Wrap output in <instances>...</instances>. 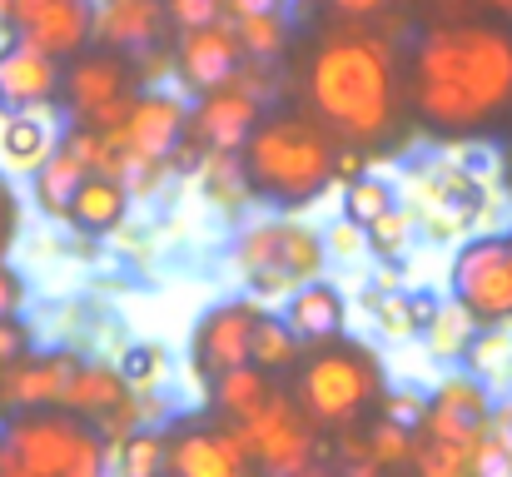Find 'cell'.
Segmentation results:
<instances>
[{
    "label": "cell",
    "mask_w": 512,
    "mask_h": 477,
    "mask_svg": "<svg viewBox=\"0 0 512 477\" xmlns=\"http://www.w3.org/2000/svg\"><path fill=\"white\" fill-rule=\"evenodd\" d=\"M408 468H413V477H473L468 473V448L443 443V438H428V433H413Z\"/></svg>",
    "instance_id": "31"
},
{
    "label": "cell",
    "mask_w": 512,
    "mask_h": 477,
    "mask_svg": "<svg viewBox=\"0 0 512 477\" xmlns=\"http://www.w3.org/2000/svg\"><path fill=\"white\" fill-rule=\"evenodd\" d=\"M448 294L478 328H512V234H473L453 249Z\"/></svg>",
    "instance_id": "7"
},
{
    "label": "cell",
    "mask_w": 512,
    "mask_h": 477,
    "mask_svg": "<svg viewBox=\"0 0 512 477\" xmlns=\"http://www.w3.org/2000/svg\"><path fill=\"white\" fill-rule=\"evenodd\" d=\"M463 358H468V368H473V373L483 378L488 368H498L503 358H512V338H508V328H478Z\"/></svg>",
    "instance_id": "35"
},
{
    "label": "cell",
    "mask_w": 512,
    "mask_h": 477,
    "mask_svg": "<svg viewBox=\"0 0 512 477\" xmlns=\"http://www.w3.org/2000/svg\"><path fill=\"white\" fill-rule=\"evenodd\" d=\"M334 10H339L343 20H373L383 5H393V0H329Z\"/></svg>",
    "instance_id": "44"
},
{
    "label": "cell",
    "mask_w": 512,
    "mask_h": 477,
    "mask_svg": "<svg viewBox=\"0 0 512 477\" xmlns=\"http://www.w3.org/2000/svg\"><path fill=\"white\" fill-rule=\"evenodd\" d=\"M30 353V328H25V318H0V363L10 368V363H20Z\"/></svg>",
    "instance_id": "41"
},
{
    "label": "cell",
    "mask_w": 512,
    "mask_h": 477,
    "mask_svg": "<svg viewBox=\"0 0 512 477\" xmlns=\"http://www.w3.org/2000/svg\"><path fill=\"white\" fill-rule=\"evenodd\" d=\"M165 368H170V353L160 343H130L125 358H120V373H125L130 388H155L165 378Z\"/></svg>",
    "instance_id": "34"
},
{
    "label": "cell",
    "mask_w": 512,
    "mask_h": 477,
    "mask_svg": "<svg viewBox=\"0 0 512 477\" xmlns=\"http://www.w3.org/2000/svg\"><path fill=\"white\" fill-rule=\"evenodd\" d=\"M0 373H5V363H0Z\"/></svg>",
    "instance_id": "51"
},
{
    "label": "cell",
    "mask_w": 512,
    "mask_h": 477,
    "mask_svg": "<svg viewBox=\"0 0 512 477\" xmlns=\"http://www.w3.org/2000/svg\"><path fill=\"white\" fill-rule=\"evenodd\" d=\"M259 95H264V80H254L249 65H239L229 85L204 90V95L194 100L184 145H194V150H204V155H239L244 140H249V130H254L259 115H264ZM184 145H179V150H184Z\"/></svg>",
    "instance_id": "9"
},
{
    "label": "cell",
    "mask_w": 512,
    "mask_h": 477,
    "mask_svg": "<svg viewBox=\"0 0 512 477\" xmlns=\"http://www.w3.org/2000/svg\"><path fill=\"white\" fill-rule=\"evenodd\" d=\"M165 25V0H95V40L110 50H150Z\"/></svg>",
    "instance_id": "18"
},
{
    "label": "cell",
    "mask_w": 512,
    "mask_h": 477,
    "mask_svg": "<svg viewBox=\"0 0 512 477\" xmlns=\"http://www.w3.org/2000/svg\"><path fill=\"white\" fill-rule=\"evenodd\" d=\"M229 15H254V10H284V0H224Z\"/></svg>",
    "instance_id": "46"
},
{
    "label": "cell",
    "mask_w": 512,
    "mask_h": 477,
    "mask_svg": "<svg viewBox=\"0 0 512 477\" xmlns=\"http://www.w3.org/2000/svg\"><path fill=\"white\" fill-rule=\"evenodd\" d=\"M204 388H209V408H214L219 418H229V423H249V418L274 398V373H264L259 363H239V368L209 378Z\"/></svg>",
    "instance_id": "22"
},
{
    "label": "cell",
    "mask_w": 512,
    "mask_h": 477,
    "mask_svg": "<svg viewBox=\"0 0 512 477\" xmlns=\"http://www.w3.org/2000/svg\"><path fill=\"white\" fill-rule=\"evenodd\" d=\"M358 174H368V159L358 155V150H343L339 145V159H334V179L348 184V179H358Z\"/></svg>",
    "instance_id": "45"
},
{
    "label": "cell",
    "mask_w": 512,
    "mask_h": 477,
    "mask_svg": "<svg viewBox=\"0 0 512 477\" xmlns=\"http://www.w3.org/2000/svg\"><path fill=\"white\" fill-rule=\"evenodd\" d=\"M244 428V443H249V458L264 477H279V473H294L304 463H319V443L324 433L294 408V398L284 388H274V398L249 418L239 423Z\"/></svg>",
    "instance_id": "10"
},
{
    "label": "cell",
    "mask_w": 512,
    "mask_h": 477,
    "mask_svg": "<svg viewBox=\"0 0 512 477\" xmlns=\"http://www.w3.org/2000/svg\"><path fill=\"white\" fill-rule=\"evenodd\" d=\"M115 473L120 477H160L165 473V428H135L120 438L115 453Z\"/></svg>",
    "instance_id": "30"
},
{
    "label": "cell",
    "mask_w": 512,
    "mask_h": 477,
    "mask_svg": "<svg viewBox=\"0 0 512 477\" xmlns=\"http://www.w3.org/2000/svg\"><path fill=\"white\" fill-rule=\"evenodd\" d=\"M363 244L378 254V259H398V254H408V244H413V219H408V209H388V214H378L368 229H363Z\"/></svg>",
    "instance_id": "33"
},
{
    "label": "cell",
    "mask_w": 512,
    "mask_h": 477,
    "mask_svg": "<svg viewBox=\"0 0 512 477\" xmlns=\"http://www.w3.org/2000/svg\"><path fill=\"white\" fill-rule=\"evenodd\" d=\"M229 25H234V35H239L244 60H274V55H284V45H289V15H284V10L234 15Z\"/></svg>",
    "instance_id": "27"
},
{
    "label": "cell",
    "mask_w": 512,
    "mask_h": 477,
    "mask_svg": "<svg viewBox=\"0 0 512 477\" xmlns=\"http://www.w3.org/2000/svg\"><path fill=\"white\" fill-rule=\"evenodd\" d=\"M368 304H373L378 328H383L388 338H408V333H413V323H408V299H403V294H388V299H383V294H373Z\"/></svg>",
    "instance_id": "38"
},
{
    "label": "cell",
    "mask_w": 512,
    "mask_h": 477,
    "mask_svg": "<svg viewBox=\"0 0 512 477\" xmlns=\"http://www.w3.org/2000/svg\"><path fill=\"white\" fill-rule=\"evenodd\" d=\"M10 5H15V0H0V20H5V25H10Z\"/></svg>",
    "instance_id": "50"
},
{
    "label": "cell",
    "mask_w": 512,
    "mask_h": 477,
    "mask_svg": "<svg viewBox=\"0 0 512 477\" xmlns=\"http://www.w3.org/2000/svg\"><path fill=\"white\" fill-rule=\"evenodd\" d=\"M473 477H512V403H493L473 453H468Z\"/></svg>",
    "instance_id": "26"
},
{
    "label": "cell",
    "mask_w": 512,
    "mask_h": 477,
    "mask_svg": "<svg viewBox=\"0 0 512 477\" xmlns=\"http://www.w3.org/2000/svg\"><path fill=\"white\" fill-rule=\"evenodd\" d=\"M259 304L254 299H229V304H214L209 314L199 318L194 328V343H189V358H194V373L209 383L239 363H249V338H254V323H259Z\"/></svg>",
    "instance_id": "15"
},
{
    "label": "cell",
    "mask_w": 512,
    "mask_h": 477,
    "mask_svg": "<svg viewBox=\"0 0 512 477\" xmlns=\"http://www.w3.org/2000/svg\"><path fill=\"white\" fill-rule=\"evenodd\" d=\"M10 35L65 65L95 40V0H15Z\"/></svg>",
    "instance_id": "12"
},
{
    "label": "cell",
    "mask_w": 512,
    "mask_h": 477,
    "mask_svg": "<svg viewBox=\"0 0 512 477\" xmlns=\"http://www.w3.org/2000/svg\"><path fill=\"white\" fill-rule=\"evenodd\" d=\"M105 438L70 408H15L0 418V477H105Z\"/></svg>",
    "instance_id": "5"
},
{
    "label": "cell",
    "mask_w": 512,
    "mask_h": 477,
    "mask_svg": "<svg viewBox=\"0 0 512 477\" xmlns=\"http://www.w3.org/2000/svg\"><path fill=\"white\" fill-rule=\"evenodd\" d=\"M334 159H339V140L309 110H274L259 115V125L249 130L239 150V174L249 199L279 214H299L329 194Z\"/></svg>",
    "instance_id": "3"
},
{
    "label": "cell",
    "mask_w": 512,
    "mask_h": 477,
    "mask_svg": "<svg viewBox=\"0 0 512 477\" xmlns=\"http://www.w3.org/2000/svg\"><path fill=\"white\" fill-rule=\"evenodd\" d=\"M423 393H413V388H383V398H378V413L383 418H393V423H408V428H418V418H423Z\"/></svg>",
    "instance_id": "37"
},
{
    "label": "cell",
    "mask_w": 512,
    "mask_h": 477,
    "mask_svg": "<svg viewBox=\"0 0 512 477\" xmlns=\"http://www.w3.org/2000/svg\"><path fill=\"white\" fill-rule=\"evenodd\" d=\"M239 65H244V50H239V35H234L229 20H214V25H199V30H179V40L170 50L174 80L189 95L229 85Z\"/></svg>",
    "instance_id": "13"
},
{
    "label": "cell",
    "mask_w": 512,
    "mask_h": 477,
    "mask_svg": "<svg viewBox=\"0 0 512 477\" xmlns=\"http://www.w3.org/2000/svg\"><path fill=\"white\" fill-rule=\"evenodd\" d=\"M473 333H478V323L463 314L458 304H438L433 323L423 328L428 348H433V353H443V358H463V353H468V343H473Z\"/></svg>",
    "instance_id": "32"
},
{
    "label": "cell",
    "mask_w": 512,
    "mask_h": 477,
    "mask_svg": "<svg viewBox=\"0 0 512 477\" xmlns=\"http://www.w3.org/2000/svg\"><path fill=\"white\" fill-rule=\"evenodd\" d=\"M15 234H20V194H15V184L0 174V259L10 254Z\"/></svg>",
    "instance_id": "40"
},
{
    "label": "cell",
    "mask_w": 512,
    "mask_h": 477,
    "mask_svg": "<svg viewBox=\"0 0 512 477\" xmlns=\"http://www.w3.org/2000/svg\"><path fill=\"white\" fill-rule=\"evenodd\" d=\"M289 398L294 408L329 438H339L348 428H358L368 413H378V398H383V363L368 343L358 338H324V343H309V353L289 368Z\"/></svg>",
    "instance_id": "4"
},
{
    "label": "cell",
    "mask_w": 512,
    "mask_h": 477,
    "mask_svg": "<svg viewBox=\"0 0 512 477\" xmlns=\"http://www.w3.org/2000/svg\"><path fill=\"white\" fill-rule=\"evenodd\" d=\"M413 115L433 135H478L512 110V25L443 20L428 25L408 60Z\"/></svg>",
    "instance_id": "1"
},
{
    "label": "cell",
    "mask_w": 512,
    "mask_h": 477,
    "mask_svg": "<svg viewBox=\"0 0 512 477\" xmlns=\"http://www.w3.org/2000/svg\"><path fill=\"white\" fill-rule=\"evenodd\" d=\"M165 20L174 30H199L224 20V0H165Z\"/></svg>",
    "instance_id": "36"
},
{
    "label": "cell",
    "mask_w": 512,
    "mask_h": 477,
    "mask_svg": "<svg viewBox=\"0 0 512 477\" xmlns=\"http://www.w3.org/2000/svg\"><path fill=\"white\" fill-rule=\"evenodd\" d=\"M324 249H329V259H358L368 244H363V229H358V224L334 219V224L324 229Z\"/></svg>",
    "instance_id": "39"
},
{
    "label": "cell",
    "mask_w": 512,
    "mask_h": 477,
    "mask_svg": "<svg viewBox=\"0 0 512 477\" xmlns=\"http://www.w3.org/2000/svg\"><path fill=\"white\" fill-rule=\"evenodd\" d=\"M393 204H398V189H393L388 179H378V174H358V179L343 184L339 219L358 224V229H368V224H373L378 214H388Z\"/></svg>",
    "instance_id": "29"
},
{
    "label": "cell",
    "mask_w": 512,
    "mask_h": 477,
    "mask_svg": "<svg viewBox=\"0 0 512 477\" xmlns=\"http://www.w3.org/2000/svg\"><path fill=\"white\" fill-rule=\"evenodd\" d=\"M120 403H130V383L110 363H80L70 373V383H65V398H60V408H70V413H80L90 423L110 418Z\"/></svg>",
    "instance_id": "21"
},
{
    "label": "cell",
    "mask_w": 512,
    "mask_h": 477,
    "mask_svg": "<svg viewBox=\"0 0 512 477\" xmlns=\"http://www.w3.org/2000/svg\"><path fill=\"white\" fill-rule=\"evenodd\" d=\"M403 299H408V323H413V333H423V328L433 323V314H438V299L423 294V289H413V294H403Z\"/></svg>",
    "instance_id": "43"
},
{
    "label": "cell",
    "mask_w": 512,
    "mask_h": 477,
    "mask_svg": "<svg viewBox=\"0 0 512 477\" xmlns=\"http://www.w3.org/2000/svg\"><path fill=\"white\" fill-rule=\"evenodd\" d=\"M160 477H264L249 458L244 428L209 418H174L165 428V473Z\"/></svg>",
    "instance_id": "8"
},
{
    "label": "cell",
    "mask_w": 512,
    "mask_h": 477,
    "mask_svg": "<svg viewBox=\"0 0 512 477\" xmlns=\"http://www.w3.org/2000/svg\"><path fill=\"white\" fill-rule=\"evenodd\" d=\"M60 100V60H50L45 50L10 40L0 50V105L5 110H40Z\"/></svg>",
    "instance_id": "17"
},
{
    "label": "cell",
    "mask_w": 512,
    "mask_h": 477,
    "mask_svg": "<svg viewBox=\"0 0 512 477\" xmlns=\"http://www.w3.org/2000/svg\"><path fill=\"white\" fill-rule=\"evenodd\" d=\"M284 323H289L304 343H324V338L343 333V323H348L343 289L329 284L324 274H319V279H304L299 289L284 294Z\"/></svg>",
    "instance_id": "19"
},
{
    "label": "cell",
    "mask_w": 512,
    "mask_h": 477,
    "mask_svg": "<svg viewBox=\"0 0 512 477\" xmlns=\"http://www.w3.org/2000/svg\"><path fill=\"white\" fill-rule=\"evenodd\" d=\"M10 40H15V35H10V25H5V20H0V50H5V45H10Z\"/></svg>",
    "instance_id": "49"
},
{
    "label": "cell",
    "mask_w": 512,
    "mask_h": 477,
    "mask_svg": "<svg viewBox=\"0 0 512 477\" xmlns=\"http://www.w3.org/2000/svg\"><path fill=\"white\" fill-rule=\"evenodd\" d=\"M234 264L244 269L249 289L254 294H289L299 289L304 279H319L324 264H329V249H324V234L279 214V219H254L239 229L234 239Z\"/></svg>",
    "instance_id": "6"
},
{
    "label": "cell",
    "mask_w": 512,
    "mask_h": 477,
    "mask_svg": "<svg viewBox=\"0 0 512 477\" xmlns=\"http://www.w3.org/2000/svg\"><path fill=\"white\" fill-rule=\"evenodd\" d=\"M140 90V70L125 50H110V45H85L80 55H70L60 65V105L70 110V120H90L95 110L125 100Z\"/></svg>",
    "instance_id": "11"
},
{
    "label": "cell",
    "mask_w": 512,
    "mask_h": 477,
    "mask_svg": "<svg viewBox=\"0 0 512 477\" xmlns=\"http://www.w3.org/2000/svg\"><path fill=\"white\" fill-rule=\"evenodd\" d=\"M85 174H90V169L80 164V155H75L65 140H55V145H50V155L30 169L35 209H40V214H50V219H65V209H70V199H75V189H80V179H85Z\"/></svg>",
    "instance_id": "23"
},
{
    "label": "cell",
    "mask_w": 512,
    "mask_h": 477,
    "mask_svg": "<svg viewBox=\"0 0 512 477\" xmlns=\"http://www.w3.org/2000/svg\"><path fill=\"white\" fill-rule=\"evenodd\" d=\"M80 368L75 353L55 348V353H25L20 363H10L0 373V408L15 413V408H60L65 398V383L70 373Z\"/></svg>",
    "instance_id": "16"
},
{
    "label": "cell",
    "mask_w": 512,
    "mask_h": 477,
    "mask_svg": "<svg viewBox=\"0 0 512 477\" xmlns=\"http://www.w3.org/2000/svg\"><path fill=\"white\" fill-rule=\"evenodd\" d=\"M130 199L135 194H130L125 179H115V174H85L80 189H75V199H70V209H65V224H75L80 234H110V229L125 224Z\"/></svg>",
    "instance_id": "20"
},
{
    "label": "cell",
    "mask_w": 512,
    "mask_h": 477,
    "mask_svg": "<svg viewBox=\"0 0 512 477\" xmlns=\"http://www.w3.org/2000/svg\"><path fill=\"white\" fill-rule=\"evenodd\" d=\"M299 358H304V338L284 323V314L264 309L254 323V338H249V363H259L264 373H289Z\"/></svg>",
    "instance_id": "25"
},
{
    "label": "cell",
    "mask_w": 512,
    "mask_h": 477,
    "mask_svg": "<svg viewBox=\"0 0 512 477\" xmlns=\"http://www.w3.org/2000/svg\"><path fill=\"white\" fill-rule=\"evenodd\" d=\"M493 413V398H488V383L478 373H453L433 388V398L423 403V418H418V433L428 438H443V443H458L473 453L483 423Z\"/></svg>",
    "instance_id": "14"
},
{
    "label": "cell",
    "mask_w": 512,
    "mask_h": 477,
    "mask_svg": "<svg viewBox=\"0 0 512 477\" xmlns=\"http://www.w3.org/2000/svg\"><path fill=\"white\" fill-rule=\"evenodd\" d=\"M413 433H418V428H408V423H393V418H383V413L358 423V438H363L368 458H373L383 473H398V468H408V458H413Z\"/></svg>",
    "instance_id": "28"
},
{
    "label": "cell",
    "mask_w": 512,
    "mask_h": 477,
    "mask_svg": "<svg viewBox=\"0 0 512 477\" xmlns=\"http://www.w3.org/2000/svg\"><path fill=\"white\" fill-rule=\"evenodd\" d=\"M304 100L309 115L339 145L373 150L393 140L403 120V75H398L393 40L363 30V20L329 30L304 65Z\"/></svg>",
    "instance_id": "2"
},
{
    "label": "cell",
    "mask_w": 512,
    "mask_h": 477,
    "mask_svg": "<svg viewBox=\"0 0 512 477\" xmlns=\"http://www.w3.org/2000/svg\"><path fill=\"white\" fill-rule=\"evenodd\" d=\"M20 304H25V284H20V274L0 259V318L20 314Z\"/></svg>",
    "instance_id": "42"
},
{
    "label": "cell",
    "mask_w": 512,
    "mask_h": 477,
    "mask_svg": "<svg viewBox=\"0 0 512 477\" xmlns=\"http://www.w3.org/2000/svg\"><path fill=\"white\" fill-rule=\"evenodd\" d=\"M279 477H339L329 463H304V468H294V473H279Z\"/></svg>",
    "instance_id": "47"
},
{
    "label": "cell",
    "mask_w": 512,
    "mask_h": 477,
    "mask_svg": "<svg viewBox=\"0 0 512 477\" xmlns=\"http://www.w3.org/2000/svg\"><path fill=\"white\" fill-rule=\"evenodd\" d=\"M488 5H493V10H503V15L512 20V0H488Z\"/></svg>",
    "instance_id": "48"
},
{
    "label": "cell",
    "mask_w": 512,
    "mask_h": 477,
    "mask_svg": "<svg viewBox=\"0 0 512 477\" xmlns=\"http://www.w3.org/2000/svg\"><path fill=\"white\" fill-rule=\"evenodd\" d=\"M50 145H55V135H50V125L35 110H10L5 115V125H0V159L10 169H35L40 159L50 155Z\"/></svg>",
    "instance_id": "24"
}]
</instances>
